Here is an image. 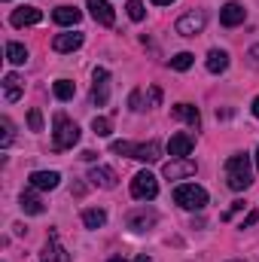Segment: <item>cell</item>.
<instances>
[{"instance_id":"cell-1","label":"cell","mask_w":259,"mask_h":262,"mask_svg":"<svg viewBox=\"0 0 259 262\" xmlns=\"http://www.w3.org/2000/svg\"><path fill=\"white\" fill-rule=\"evenodd\" d=\"M226 183L235 192H241V189H247L253 183V171H250V156L247 152L229 156V162H226Z\"/></svg>"},{"instance_id":"cell-2","label":"cell","mask_w":259,"mask_h":262,"mask_svg":"<svg viewBox=\"0 0 259 262\" xmlns=\"http://www.w3.org/2000/svg\"><path fill=\"white\" fill-rule=\"evenodd\" d=\"M52 149L55 152H64V149H73L76 143H79V128L67 119L64 113H55V119H52Z\"/></svg>"},{"instance_id":"cell-3","label":"cell","mask_w":259,"mask_h":262,"mask_svg":"<svg viewBox=\"0 0 259 262\" xmlns=\"http://www.w3.org/2000/svg\"><path fill=\"white\" fill-rule=\"evenodd\" d=\"M174 201H177L183 210H201V207L207 204V192H204L201 186H195V183H183V186L174 189Z\"/></svg>"},{"instance_id":"cell-4","label":"cell","mask_w":259,"mask_h":262,"mask_svg":"<svg viewBox=\"0 0 259 262\" xmlns=\"http://www.w3.org/2000/svg\"><path fill=\"white\" fill-rule=\"evenodd\" d=\"M159 195V180L149 174V171H137L134 180H131V198L137 201H153Z\"/></svg>"},{"instance_id":"cell-5","label":"cell","mask_w":259,"mask_h":262,"mask_svg":"<svg viewBox=\"0 0 259 262\" xmlns=\"http://www.w3.org/2000/svg\"><path fill=\"white\" fill-rule=\"evenodd\" d=\"M204 25H207V15L198 9V12H186V15H180L177 18V34L180 37H195V34H201L204 31Z\"/></svg>"},{"instance_id":"cell-6","label":"cell","mask_w":259,"mask_h":262,"mask_svg":"<svg viewBox=\"0 0 259 262\" xmlns=\"http://www.w3.org/2000/svg\"><path fill=\"white\" fill-rule=\"evenodd\" d=\"M195 171H198V165H195L189 156H186V159H171V162H165V168H162V174H165L168 180H183V177H192Z\"/></svg>"},{"instance_id":"cell-7","label":"cell","mask_w":259,"mask_h":262,"mask_svg":"<svg viewBox=\"0 0 259 262\" xmlns=\"http://www.w3.org/2000/svg\"><path fill=\"white\" fill-rule=\"evenodd\" d=\"M110 98V70L107 67H95V85H92V101L98 107H104Z\"/></svg>"},{"instance_id":"cell-8","label":"cell","mask_w":259,"mask_h":262,"mask_svg":"<svg viewBox=\"0 0 259 262\" xmlns=\"http://www.w3.org/2000/svg\"><path fill=\"white\" fill-rule=\"evenodd\" d=\"M40 262H70V253L61 247V241H58V232H49V241L40 250Z\"/></svg>"},{"instance_id":"cell-9","label":"cell","mask_w":259,"mask_h":262,"mask_svg":"<svg viewBox=\"0 0 259 262\" xmlns=\"http://www.w3.org/2000/svg\"><path fill=\"white\" fill-rule=\"evenodd\" d=\"M156 220H159V213L156 210H149V207H137V210H131L128 213V229L131 232H146V229H153L156 226Z\"/></svg>"},{"instance_id":"cell-10","label":"cell","mask_w":259,"mask_h":262,"mask_svg":"<svg viewBox=\"0 0 259 262\" xmlns=\"http://www.w3.org/2000/svg\"><path fill=\"white\" fill-rule=\"evenodd\" d=\"M244 18H247V9H244V3H238V0H232V3H226V6L220 9V25H223V28H238Z\"/></svg>"},{"instance_id":"cell-11","label":"cell","mask_w":259,"mask_h":262,"mask_svg":"<svg viewBox=\"0 0 259 262\" xmlns=\"http://www.w3.org/2000/svg\"><path fill=\"white\" fill-rule=\"evenodd\" d=\"M37 21H43V12L37 6H18L9 15V25L12 28H28V25H37Z\"/></svg>"},{"instance_id":"cell-12","label":"cell","mask_w":259,"mask_h":262,"mask_svg":"<svg viewBox=\"0 0 259 262\" xmlns=\"http://www.w3.org/2000/svg\"><path fill=\"white\" fill-rule=\"evenodd\" d=\"M28 183H31V189L49 192V189H55V186L61 183V174H58V171H34V174L28 177Z\"/></svg>"},{"instance_id":"cell-13","label":"cell","mask_w":259,"mask_h":262,"mask_svg":"<svg viewBox=\"0 0 259 262\" xmlns=\"http://www.w3.org/2000/svg\"><path fill=\"white\" fill-rule=\"evenodd\" d=\"M89 12H92V18H95L98 25H104V28H110V25L116 21V12H113V6H110L107 0H89Z\"/></svg>"},{"instance_id":"cell-14","label":"cell","mask_w":259,"mask_h":262,"mask_svg":"<svg viewBox=\"0 0 259 262\" xmlns=\"http://www.w3.org/2000/svg\"><path fill=\"white\" fill-rule=\"evenodd\" d=\"M131 159H137V162H159V159H162V143H159V140H149V143H134Z\"/></svg>"},{"instance_id":"cell-15","label":"cell","mask_w":259,"mask_h":262,"mask_svg":"<svg viewBox=\"0 0 259 262\" xmlns=\"http://www.w3.org/2000/svg\"><path fill=\"white\" fill-rule=\"evenodd\" d=\"M192 134H171V140H168V152H171V159H186L189 152H192Z\"/></svg>"},{"instance_id":"cell-16","label":"cell","mask_w":259,"mask_h":262,"mask_svg":"<svg viewBox=\"0 0 259 262\" xmlns=\"http://www.w3.org/2000/svg\"><path fill=\"white\" fill-rule=\"evenodd\" d=\"M89 180L95 183V186H101V189H116V171L113 168H104V165H98V168H92L89 171Z\"/></svg>"},{"instance_id":"cell-17","label":"cell","mask_w":259,"mask_h":262,"mask_svg":"<svg viewBox=\"0 0 259 262\" xmlns=\"http://www.w3.org/2000/svg\"><path fill=\"white\" fill-rule=\"evenodd\" d=\"M21 95H25V82L15 73H6L3 76V98H6V104H15Z\"/></svg>"},{"instance_id":"cell-18","label":"cell","mask_w":259,"mask_h":262,"mask_svg":"<svg viewBox=\"0 0 259 262\" xmlns=\"http://www.w3.org/2000/svg\"><path fill=\"white\" fill-rule=\"evenodd\" d=\"M82 46V34H55L52 49L55 52H76Z\"/></svg>"},{"instance_id":"cell-19","label":"cell","mask_w":259,"mask_h":262,"mask_svg":"<svg viewBox=\"0 0 259 262\" xmlns=\"http://www.w3.org/2000/svg\"><path fill=\"white\" fill-rule=\"evenodd\" d=\"M82 18V12L76 9V6H58L55 12H52V21L55 25H61V28H70V25H76Z\"/></svg>"},{"instance_id":"cell-20","label":"cell","mask_w":259,"mask_h":262,"mask_svg":"<svg viewBox=\"0 0 259 262\" xmlns=\"http://www.w3.org/2000/svg\"><path fill=\"white\" fill-rule=\"evenodd\" d=\"M171 113H174L177 119L189 122L192 128H198V125H201V113H198V107H192V104H177V107H171Z\"/></svg>"},{"instance_id":"cell-21","label":"cell","mask_w":259,"mask_h":262,"mask_svg":"<svg viewBox=\"0 0 259 262\" xmlns=\"http://www.w3.org/2000/svg\"><path fill=\"white\" fill-rule=\"evenodd\" d=\"M226 67H229V52H223V49L207 52V70L210 73H226Z\"/></svg>"},{"instance_id":"cell-22","label":"cell","mask_w":259,"mask_h":262,"mask_svg":"<svg viewBox=\"0 0 259 262\" xmlns=\"http://www.w3.org/2000/svg\"><path fill=\"white\" fill-rule=\"evenodd\" d=\"M18 204H21V210H25V213H31V216H40V213L46 210V204H43L40 198L34 195V192H21Z\"/></svg>"},{"instance_id":"cell-23","label":"cell","mask_w":259,"mask_h":262,"mask_svg":"<svg viewBox=\"0 0 259 262\" xmlns=\"http://www.w3.org/2000/svg\"><path fill=\"white\" fill-rule=\"evenodd\" d=\"M104 223H107V210H101V207L82 210V226H85V229H101Z\"/></svg>"},{"instance_id":"cell-24","label":"cell","mask_w":259,"mask_h":262,"mask_svg":"<svg viewBox=\"0 0 259 262\" xmlns=\"http://www.w3.org/2000/svg\"><path fill=\"white\" fill-rule=\"evenodd\" d=\"M6 61L9 64H25L28 61V46H21V43H6Z\"/></svg>"},{"instance_id":"cell-25","label":"cell","mask_w":259,"mask_h":262,"mask_svg":"<svg viewBox=\"0 0 259 262\" xmlns=\"http://www.w3.org/2000/svg\"><path fill=\"white\" fill-rule=\"evenodd\" d=\"M52 92H55V98H58V101H70V98L76 95V82H70V79H55Z\"/></svg>"},{"instance_id":"cell-26","label":"cell","mask_w":259,"mask_h":262,"mask_svg":"<svg viewBox=\"0 0 259 262\" xmlns=\"http://www.w3.org/2000/svg\"><path fill=\"white\" fill-rule=\"evenodd\" d=\"M92 131H95L98 137H110V131H113V122H110L107 116H95V119H92Z\"/></svg>"},{"instance_id":"cell-27","label":"cell","mask_w":259,"mask_h":262,"mask_svg":"<svg viewBox=\"0 0 259 262\" xmlns=\"http://www.w3.org/2000/svg\"><path fill=\"white\" fill-rule=\"evenodd\" d=\"M192 61H195L192 52H177V55L171 58V67H174V70H189V67H192Z\"/></svg>"},{"instance_id":"cell-28","label":"cell","mask_w":259,"mask_h":262,"mask_svg":"<svg viewBox=\"0 0 259 262\" xmlns=\"http://www.w3.org/2000/svg\"><path fill=\"white\" fill-rule=\"evenodd\" d=\"M128 18L131 21H143V15H146V9H143V0H128Z\"/></svg>"},{"instance_id":"cell-29","label":"cell","mask_w":259,"mask_h":262,"mask_svg":"<svg viewBox=\"0 0 259 262\" xmlns=\"http://www.w3.org/2000/svg\"><path fill=\"white\" fill-rule=\"evenodd\" d=\"M0 128H3V137H0V146H3V149H6V146H9V143H12V137H15V131H12V122H9V119H6V116H3V119H0Z\"/></svg>"},{"instance_id":"cell-30","label":"cell","mask_w":259,"mask_h":262,"mask_svg":"<svg viewBox=\"0 0 259 262\" xmlns=\"http://www.w3.org/2000/svg\"><path fill=\"white\" fill-rule=\"evenodd\" d=\"M28 125H31V131H43V113L40 110H31L28 113Z\"/></svg>"},{"instance_id":"cell-31","label":"cell","mask_w":259,"mask_h":262,"mask_svg":"<svg viewBox=\"0 0 259 262\" xmlns=\"http://www.w3.org/2000/svg\"><path fill=\"white\" fill-rule=\"evenodd\" d=\"M116 156H131V149H134V143H128V140H113V146H110Z\"/></svg>"},{"instance_id":"cell-32","label":"cell","mask_w":259,"mask_h":262,"mask_svg":"<svg viewBox=\"0 0 259 262\" xmlns=\"http://www.w3.org/2000/svg\"><path fill=\"white\" fill-rule=\"evenodd\" d=\"M128 107L134 110V113H140V110H143V98H140V92H137V89L128 95Z\"/></svg>"},{"instance_id":"cell-33","label":"cell","mask_w":259,"mask_h":262,"mask_svg":"<svg viewBox=\"0 0 259 262\" xmlns=\"http://www.w3.org/2000/svg\"><path fill=\"white\" fill-rule=\"evenodd\" d=\"M259 223V210H250L247 216H244V223H241V229H250V226H256Z\"/></svg>"},{"instance_id":"cell-34","label":"cell","mask_w":259,"mask_h":262,"mask_svg":"<svg viewBox=\"0 0 259 262\" xmlns=\"http://www.w3.org/2000/svg\"><path fill=\"white\" fill-rule=\"evenodd\" d=\"M247 61H250V64L259 70V43H256V46H250V52H247Z\"/></svg>"},{"instance_id":"cell-35","label":"cell","mask_w":259,"mask_h":262,"mask_svg":"<svg viewBox=\"0 0 259 262\" xmlns=\"http://www.w3.org/2000/svg\"><path fill=\"white\" fill-rule=\"evenodd\" d=\"M149 101H153V104H159V101H162V89H156V85H153V89H149Z\"/></svg>"},{"instance_id":"cell-36","label":"cell","mask_w":259,"mask_h":262,"mask_svg":"<svg viewBox=\"0 0 259 262\" xmlns=\"http://www.w3.org/2000/svg\"><path fill=\"white\" fill-rule=\"evenodd\" d=\"M82 159H85V162H95V159H98V152H92V149H85V152H82Z\"/></svg>"},{"instance_id":"cell-37","label":"cell","mask_w":259,"mask_h":262,"mask_svg":"<svg viewBox=\"0 0 259 262\" xmlns=\"http://www.w3.org/2000/svg\"><path fill=\"white\" fill-rule=\"evenodd\" d=\"M153 3H156V6H171L174 0H153Z\"/></svg>"},{"instance_id":"cell-38","label":"cell","mask_w":259,"mask_h":262,"mask_svg":"<svg viewBox=\"0 0 259 262\" xmlns=\"http://www.w3.org/2000/svg\"><path fill=\"white\" fill-rule=\"evenodd\" d=\"M253 116L259 119V95H256V101H253Z\"/></svg>"},{"instance_id":"cell-39","label":"cell","mask_w":259,"mask_h":262,"mask_svg":"<svg viewBox=\"0 0 259 262\" xmlns=\"http://www.w3.org/2000/svg\"><path fill=\"white\" fill-rule=\"evenodd\" d=\"M137 262H153L149 256H137Z\"/></svg>"},{"instance_id":"cell-40","label":"cell","mask_w":259,"mask_h":262,"mask_svg":"<svg viewBox=\"0 0 259 262\" xmlns=\"http://www.w3.org/2000/svg\"><path fill=\"white\" fill-rule=\"evenodd\" d=\"M110 262H125V259H122V256H113V259H110Z\"/></svg>"},{"instance_id":"cell-41","label":"cell","mask_w":259,"mask_h":262,"mask_svg":"<svg viewBox=\"0 0 259 262\" xmlns=\"http://www.w3.org/2000/svg\"><path fill=\"white\" fill-rule=\"evenodd\" d=\"M256 168H259V149H256Z\"/></svg>"},{"instance_id":"cell-42","label":"cell","mask_w":259,"mask_h":262,"mask_svg":"<svg viewBox=\"0 0 259 262\" xmlns=\"http://www.w3.org/2000/svg\"><path fill=\"white\" fill-rule=\"evenodd\" d=\"M229 262H244V259H229Z\"/></svg>"}]
</instances>
